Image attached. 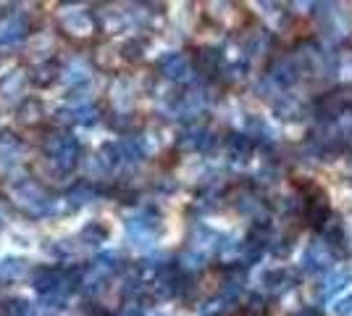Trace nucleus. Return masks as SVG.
Returning a JSON list of instances; mask_svg holds the SVG:
<instances>
[{"instance_id":"obj_8","label":"nucleus","mask_w":352,"mask_h":316,"mask_svg":"<svg viewBox=\"0 0 352 316\" xmlns=\"http://www.w3.org/2000/svg\"><path fill=\"white\" fill-rule=\"evenodd\" d=\"M0 314L3 316H34V311H32L30 301H24V298H11V301H6L0 306Z\"/></svg>"},{"instance_id":"obj_5","label":"nucleus","mask_w":352,"mask_h":316,"mask_svg":"<svg viewBox=\"0 0 352 316\" xmlns=\"http://www.w3.org/2000/svg\"><path fill=\"white\" fill-rule=\"evenodd\" d=\"M21 140L14 137L11 132H3L0 135V166H14L21 156Z\"/></svg>"},{"instance_id":"obj_3","label":"nucleus","mask_w":352,"mask_h":316,"mask_svg":"<svg viewBox=\"0 0 352 316\" xmlns=\"http://www.w3.org/2000/svg\"><path fill=\"white\" fill-rule=\"evenodd\" d=\"M30 34V16L27 14H11L0 19V48L14 45Z\"/></svg>"},{"instance_id":"obj_2","label":"nucleus","mask_w":352,"mask_h":316,"mask_svg":"<svg viewBox=\"0 0 352 316\" xmlns=\"http://www.w3.org/2000/svg\"><path fill=\"white\" fill-rule=\"evenodd\" d=\"M45 153L47 158L56 166H60L63 171H69L74 164H76V156H79V148L74 143L72 135H53L45 140Z\"/></svg>"},{"instance_id":"obj_4","label":"nucleus","mask_w":352,"mask_h":316,"mask_svg":"<svg viewBox=\"0 0 352 316\" xmlns=\"http://www.w3.org/2000/svg\"><path fill=\"white\" fill-rule=\"evenodd\" d=\"M24 90H27V74L21 69H16L0 79V95L6 101H24Z\"/></svg>"},{"instance_id":"obj_1","label":"nucleus","mask_w":352,"mask_h":316,"mask_svg":"<svg viewBox=\"0 0 352 316\" xmlns=\"http://www.w3.org/2000/svg\"><path fill=\"white\" fill-rule=\"evenodd\" d=\"M16 203L21 209L32 213V216H47L56 211V200L47 196V190H43V185H37L34 180H21L14 185Z\"/></svg>"},{"instance_id":"obj_7","label":"nucleus","mask_w":352,"mask_h":316,"mask_svg":"<svg viewBox=\"0 0 352 316\" xmlns=\"http://www.w3.org/2000/svg\"><path fill=\"white\" fill-rule=\"evenodd\" d=\"M40 119H43V105H40V101H34V98L21 101V105H19V121L34 124V121H40Z\"/></svg>"},{"instance_id":"obj_6","label":"nucleus","mask_w":352,"mask_h":316,"mask_svg":"<svg viewBox=\"0 0 352 316\" xmlns=\"http://www.w3.org/2000/svg\"><path fill=\"white\" fill-rule=\"evenodd\" d=\"M30 261L19 256H3L0 258V280H19L24 271L30 269L27 266Z\"/></svg>"},{"instance_id":"obj_9","label":"nucleus","mask_w":352,"mask_h":316,"mask_svg":"<svg viewBox=\"0 0 352 316\" xmlns=\"http://www.w3.org/2000/svg\"><path fill=\"white\" fill-rule=\"evenodd\" d=\"M56 72H58V66H56V63H50V61H45L43 66H37V69H34L32 82H34V85H40V87H47V85L56 79Z\"/></svg>"},{"instance_id":"obj_10","label":"nucleus","mask_w":352,"mask_h":316,"mask_svg":"<svg viewBox=\"0 0 352 316\" xmlns=\"http://www.w3.org/2000/svg\"><path fill=\"white\" fill-rule=\"evenodd\" d=\"M85 76H87V69H82V63H79V61H72V63L63 69V82H69V85L82 82Z\"/></svg>"}]
</instances>
